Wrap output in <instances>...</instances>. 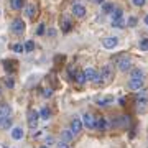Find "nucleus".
Listing matches in <instances>:
<instances>
[{
  "label": "nucleus",
  "mask_w": 148,
  "mask_h": 148,
  "mask_svg": "<svg viewBox=\"0 0 148 148\" xmlns=\"http://www.w3.org/2000/svg\"><path fill=\"white\" fill-rule=\"evenodd\" d=\"M140 51H148V38H143V40H140Z\"/></svg>",
  "instance_id": "c756f323"
},
{
  "label": "nucleus",
  "mask_w": 148,
  "mask_h": 148,
  "mask_svg": "<svg viewBox=\"0 0 148 148\" xmlns=\"http://www.w3.org/2000/svg\"><path fill=\"white\" fill-rule=\"evenodd\" d=\"M53 143H54V138L51 137V135H49V137H46V147H51Z\"/></svg>",
  "instance_id": "c9c22d12"
},
{
  "label": "nucleus",
  "mask_w": 148,
  "mask_h": 148,
  "mask_svg": "<svg viewBox=\"0 0 148 148\" xmlns=\"http://www.w3.org/2000/svg\"><path fill=\"white\" fill-rule=\"evenodd\" d=\"M61 28H63L64 33L71 32V28H73V21H71V18H68V16H63V20H61Z\"/></svg>",
  "instance_id": "2eb2a0df"
},
{
  "label": "nucleus",
  "mask_w": 148,
  "mask_h": 148,
  "mask_svg": "<svg viewBox=\"0 0 148 148\" xmlns=\"http://www.w3.org/2000/svg\"><path fill=\"white\" fill-rule=\"evenodd\" d=\"M101 79L102 81H109V79H112L114 77V73H112V66L110 64H104L102 66V69H101Z\"/></svg>",
  "instance_id": "7ed1b4c3"
},
{
  "label": "nucleus",
  "mask_w": 148,
  "mask_h": 148,
  "mask_svg": "<svg viewBox=\"0 0 148 148\" xmlns=\"http://www.w3.org/2000/svg\"><path fill=\"white\" fill-rule=\"evenodd\" d=\"M143 21H145V25H148V15L145 16V20H143Z\"/></svg>",
  "instance_id": "ea45409f"
},
{
  "label": "nucleus",
  "mask_w": 148,
  "mask_h": 148,
  "mask_svg": "<svg viewBox=\"0 0 148 148\" xmlns=\"http://www.w3.org/2000/svg\"><path fill=\"white\" fill-rule=\"evenodd\" d=\"M43 95H45V97H51V95H53V90H51L49 87H48V89L43 90Z\"/></svg>",
  "instance_id": "f704fd0d"
},
{
  "label": "nucleus",
  "mask_w": 148,
  "mask_h": 148,
  "mask_svg": "<svg viewBox=\"0 0 148 148\" xmlns=\"http://www.w3.org/2000/svg\"><path fill=\"white\" fill-rule=\"evenodd\" d=\"M95 102H97V106L106 107V106H109V104L114 102V97H112V95H101V97L95 99Z\"/></svg>",
  "instance_id": "9d476101"
},
{
  "label": "nucleus",
  "mask_w": 148,
  "mask_h": 148,
  "mask_svg": "<svg viewBox=\"0 0 148 148\" xmlns=\"http://www.w3.org/2000/svg\"><path fill=\"white\" fill-rule=\"evenodd\" d=\"M74 79H76V82H77V84H84L86 81V76H84V71H77V73H76V76H74Z\"/></svg>",
  "instance_id": "4be33fe9"
},
{
  "label": "nucleus",
  "mask_w": 148,
  "mask_h": 148,
  "mask_svg": "<svg viewBox=\"0 0 148 148\" xmlns=\"http://www.w3.org/2000/svg\"><path fill=\"white\" fill-rule=\"evenodd\" d=\"M127 27H130V28H135L138 25V20H137V16H128L127 20Z\"/></svg>",
  "instance_id": "a878e982"
},
{
  "label": "nucleus",
  "mask_w": 148,
  "mask_h": 148,
  "mask_svg": "<svg viewBox=\"0 0 148 148\" xmlns=\"http://www.w3.org/2000/svg\"><path fill=\"white\" fill-rule=\"evenodd\" d=\"M3 82H5V86L8 87V89H13V87H15V81L12 79L10 76H7V77H3Z\"/></svg>",
  "instance_id": "cd10ccee"
},
{
  "label": "nucleus",
  "mask_w": 148,
  "mask_h": 148,
  "mask_svg": "<svg viewBox=\"0 0 148 148\" xmlns=\"http://www.w3.org/2000/svg\"><path fill=\"white\" fill-rule=\"evenodd\" d=\"M127 25V21L123 20V16L122 18H115V20H112V27L114 28H122V27H125Z\"/></svg>",
  "instance_id": "5701e85b"
},
{
  "label": "nucleus",
  "mask_w": 148,
  "mask_h": 148,
  "mask_svg": "<svg viewBox=\"0 0 148 148\" xmlns=\"http://www.w3.org/2000/svg\"><path fill=\"white\" fill-rule=\"evenodd\" d=\"M128 86H130L132 90H140V89H143V79H130Z\"/></svg>",
  "instance_id": "dca6fc26"
},
{
  "label": "nucleus",
  "mask_w": 148,
  "mask_h": 148,
  "mask_svg": "<svg viewBox=\"0 0 148 148\" xmlns=\"http://www.w3.org/2000/svg\"><path fill=\"white\" fill-rule=\"evenodd\" d=\"M95 128L97 130H107L109 128V123H107V120L104 117H97L95 119Z\"/></svg>",
  "instance_id": "4468645a"
},
{
  "label": "nucleus",
  "mask_w": 148,
  "mask_h": 148,
  "mask_svg": "<svg viewBox=\"0 0 148 148\" xmlns=\"http://www.w3.org/2000/svg\"><path fill=\"white\" fill-rule=\"evenodd\" d=\"M10 30L15 33V35H23V33H25V21L21 20V18H15V20L12 21Z\"/></svg>",
  "instance_id": "f03ea898"
},
{
  "label": "nucleus",
  "mask_w": 148,
  "mask_h": 148,
  "mask_svg": "<svg viewBox=\"0 0 148 148\" xmlns=\"http://www.w3.org/2000/svg\"><path fill=\"white\" fill-rule=\"evenodd\" d=\"M46 35L48 36H56V30H54V28H48V32H46Z\"/></svg>",
  "instance_id": "72a5a7b5"
},
{
  "label": "nucleus",
  "mask_w": 148,
  "mask_h": 148,
  "mask_svg": "<svg viewBox=\"0 0 148 148\" xmlns=\"http://www.w3.org/2000/svg\"><path fill=\"white\" fill-rule=\"evenodd\" d=\"M12 49H13L15 53H21V51H25V46H23L21 43H13V45H12Z\"/></svg>",
  "instance_id": "c85d7f7f"
},
{
  "label": "nucleus",
  "mask_w": 148,
  "mask_h": 148,
  "mask_svg": "<svg viewBox=\"0 0 148 148\" xmlns=\"http://www.w3.org/2000/svg\"><path fill=\"white\" fill-rule=\"evenodd\" d=\"M38 120H40V112L35 110V109H30V110H28V115H27L28 127L32 128V130H35L36 125H38Z\"/></svg>",
  "instance_id": "f257e3e1"
},
{
  "label": "nucleus",
  "mask_w": 148,
  "mask_h": 148,
  "mask_svg": "<svg viewBox=\"0 0 148 148\" xmlns=\"http://www.w3.org/2000/svg\"><path fill=\"white\" fill-rule=\"evenodd\" d=\"M58 148H71V147H69V143H66V142L61 140V142L58 143Z\"/></svg>",
  "instance_id": "4c0bfd02"
},
{
  "label": "nucleus",
  "mask_w": 148,
  "mask_h": 148,
  "mask_svg": "<svg viewBox=\"0 0 148 148\" xmlns=\"http://www.w3.org/2000/svg\"><path fill=\"white\" fill-rule=\"evenodd\" d=\"M84 76H86L87 81H94L99 74H97V71H95L94 68H87V69H84Z\"/></svg>",
  "instance_id": "a211bd4d"
},
{
  "label": "nucleus",
  "mask_w": 148,
  "mask_h": 148,
  "mask_svg": "<svg viewBox=\"0 0 148 148\" xmlns=\"http://www.w3.org/2000/svg\"><path fill=\"white\" fill-rule=\"evenodd\" d=\"M23 46H25V51H27V53H30V51H33V49H35V41H32V40H30V41H27Z\"/></svg>",
  "instance_id": "2f4dec72"
},
{
  "label": "nucleus",
  "mask_w": 148,
  "mask_h": 148,
  "mask_svg": "<svg viewBox=\"0 0 148 148\" xmlns=\"http://www.w3.org/2000/svg\"><path fill=\"white\" fill-rule=\"evenodd\" d=\"M119 69H120L122 73H127V71H130V69H132V61H130V58L123 56V58L119 59Z\"/></svg>",
  "instance_id": "20e7f679"
},
{
  "label": "nucleus",
  "mask_w": 148,
  "mask_h": 148,
  "mask_svg": "<svg viewBox=\"0 0 148 148\" xmlns=\"http://www.w3.org/2000/svg\"><path fill=\"white\" fill-rule=\"evenodd\" d=\"M143 71L140 68H135V69H132L130 71V79H143Z\"/></svg>",
  "instance_id": "6ab92c4d"
},
{
  "label": "nucleus",
  "mask_w": 148,
  "mask_h": 148,
  "mask_svg": "<svg viewBox=\"0 0 148 148\" xmlns=\"http://www.w3.org/2000/svg\"><path fill=\"white\" fill-rule=\"evenodd\" d=\"M51 115H53V112L49 110L48 107H43L41 110H40V119H43V120H49Z\"/></svg>",
  "instance_id": "412c9836"
},
{
  "label": "nucleus",
  "mask_w": 148,
  "mask_h": 148,
  "mask_svg": "<svg viewBox=\"0 0 148 148\" xmlns=\"http://www.w3.org/2000/svg\"><path fill=\"white\" fill-rule=\"evenodd\" d=\"M12 127V119H5V120H0V128L3 130H8Z\"/></svg>",
  "instance_id": "bb28decb"
},
{
  "label": "nucleus",
  "mask_w": 148,
  "mask_h": 148,
  "mask_svg": "<svg viewBox=\"0 0 148 148\" xmlns=\"http://www.w3.org/2000/svg\"><path fill=\"white\" fill-rule=\"evenodd\" d=\"M25 15L28 16V18H35L36 16V12H38V8H36V5L35 3H28V5H25Z\"/></svg>",
  "instance_id": "9b49d317"
},
{
  "label": "nucleus",
  "mask_w": 148,
  "mask_h": 148,
  "mask_svg": "<svg viewBox=\"0 0 148 148\" xmlns=\"http://www.w3.org/2000/svg\"><path fill=\"white\" fill-rule=\"evenodd\" d=\"M73 138H74V135H73V132H71V130H64V132H63V142L69 143Z\"/></svg>",
  "instance_id": "393cba45"
},
{
  "label": "nucleus",
  "mask_w": 148,
  "mask_h": 148,
  "mask_svg": "<svg viewBox=\"0 0 148 148\" xmlns=\"http://www.w3.org/2000/svg\"><path fill=\"white\" fill-rule=\"evenodd\" d=\"M40 148H49V147H46V145H43V147H40Z\"/></svg>",
  "instance_id": "a19ab883"
},
{
  "label": "nucleus",
  "mask_w": 148,
  "mask_h": 148,
  "mask_svg": "<svg viewBox=\"0 0 148 148\" xmlns=\"http://www.w3.org/2000/svg\"><path fill=\"white\" fill-rule=\"evenodd\" d=\"M132 3L135 7H143L145 3H147V0H132Z\"/></svg>",
  "instance_id": "473e14b6"
},
{
  "label": "nucleus",
  "mask_w": 148,
  "mask_h": 148,
  "mask_svg": "<svg viewBox=\"0 0 148 148\" xmlns=\"http://www.w3.org/2000/svg\"><path fill=\"white\" fill-rule=\"evenodd\" d=\"M82 125H84V127H87L89 130L95 128V117L90 115V114H86V115L82 117Z\"/></svg>",
  "instance_id": "423d86ee"
},
{
  "label": "nucleus",
  "mask_w": 148,
  "mask_h": 148,
  "mask_svg": "<svg viewBox=\"0 0 148 148\" xmlns=\"http://www.w3.org/2000/svg\"><path fill=\"white\" fill-rule=\"evenodd\" d=\"M86 7L84 5H81V3H74L73 5V13L74 16H77V18H82V16L86 15Z\"/></svg>",
  "instance_id": "1a4fd4ad"
},
{
  "label": "nucleus",
  "mask_w": 148,
  "mask_h": 148,
  "mask_svg": "<svg viewBox=\"0 0 148 148\" xmlns=\"http://www.w3.org/2000/svg\"><path fill=\"white\" fill-rule=\"evenodd\" d=\"M43 33H45V23H41L36 30V35H43Z\"/></svg>",
  "instance_id": "e433bc0d"
},
{
  "label": "nucleus",
  "mask_w": 148,
  "mask_h": 148,
  "mask_svg": "<svg viewBox=\"0 0 148 148\" xmlns=\"http://www.w3.org/2000/svg\"><path fill=\"white\" fill-rule=\"evenodd\" d=\"M114 8H115V7H114V3H110V2H104V3H102V12H104V13H112Z\"/></svg>",
  "instance_id": "b1692460"
},
{
  "label": "nucleus",
  "mask_w": 148,
  "mask_h": 148,
  "mask_svg": "<svg viewBox=\"0 0 148 148\" xmlns=\"http://www.w3.org/2000/svg\"><path fill=\"white\" fill-rule=\"evenodd\" d=\"M92 2H94V3H104L106 0H92Z\"/></svg>",
  "instance_id": "58836bf2"
},
{
  "label": "nucleus",
  "mask_w": 148,
  "mask_h": 148,
  "mask_svg": "<svg viewBox=\"0 0 148 148\" xmlns=\"http://www.w3.org/2000/svg\"><path fill=\"white\" fill-rule=\"evenodd\" d=\"M15 61H12V59H5L3 61V69H5L7 73H8V76H12V74L16 71V66H15Z\"/></svg>",
  "instance_id": "ddd939ff"
},
{
  "label": "nucleus",
  "mask_w": 148,
  "mask_h": 148,
  "mask_svg": "<svg viewBox=\"0 0 148 148\" xmlns=\"http://www.w3.org/2000/svg\"><path fill=\"white\" fill-rule=\"evenodd\" d=\"M71 132H73V135H79L81 130H82V120L81 119H73L71 120V128H69Z\"/></svg>",
  "instance_id": "39448f33"
},
{
  "label": "nucleus",
  "mask_w": 148,
  "mask_h": 148,
  "mask_svg": "<svg viewBox=\"0 0 148 148\" xmlns=\"http://www.w3.org/2000/svg\"><path fill=\"white\" fill-rule=\"evenodd\" d=\"M10 7L13 10H21L25 8V0H10Z\"/></svg>",
  "instance_id": "aec40b11"
},
{
  "label": "nucleus",
  "mask_w": 148,
  "mask_h": 148,
  "mask_svg": "<svg viewBox=\"0 0 148 148\" xmlns=\"http://www.w3.org/2000/svg\"><path fill=\"white\" fill-rule=\"evenodd\" d=\"M122 8H114V12H112V20H115V18H122V15H123V13H122Z\"/></svg>",
  "instance_id": "7c9ffc66"
},
{
  "label": "nucleus",
  "mask_w": 148,
  "mask_h": 148,
  "mask_svg": "<svg viewBox=\"0 0 148 148\" xmlns=\"http://www.w3.org/2000/svg\"><path fill=\"white\" fill-rule=\"evenodd\" d=\"M23 135H25V132H23L21 127H13L12 128V138H13V140H21Z\"/></svg>",
  "instance_id": "f3484780"
},
{
  "label": "nucleus",
  "mask_w": 148,
  "mask_h": 148,
  "mask_svg": "<svg viewBox=\"0 0 148 148\" xmlns=\"http://www.w3.org/2000/svg\"><path fill=\"white\" fill-rule=\"evenodd\" d=\"M148 101V90L147 89H140V92L137 94V104L138 106H145Z\"/></svg>",
  "instance_id": "f8f14e48"
},
{
  "label": "nucleus",
  "mask_w": 148,
  "mask_h": 148,
  "mask_svg": "<svg viewBox=\"0 0 148 148\" xmlns=\"http://www.w3.org/2000/svg\"><path fill=\"white\" fill-rule=\"evenodd\" d=\"M10 115H12V107L8 104H2L0 106V120L10 119Z\"/></svg>",
  "instance_id": "6e6552de"
},
{
  "label": "nucleus",
  "mask_w": 148,
  "mask_h": 148,
  "mask_svg": "<svg viewBox=\"0 0 148 148\" xmlns=\"http://www.w3.org/2000/svg\"><path fill=\"white\" fill-rule=\"evenodd\" d=\"M102 45H104V48H107V49H114V48L119 45V40H117V36H106L104 41H102Z\"/></svg>",
  "instance_id": "0eeeda50"
},
{
  "label": "nucleus",
  "mask_w": 148,
  "mask_h": 148,
  "mask_svg": "<svg viewBox=\"0 0 148 148\" xmlns=\"http://www.w3.org/2000/svg\"><path fill=\"white\" fill-rule=\"evenodd\" d=\"M0 94H2V87H0Z\"/></svg>",
  "instance_id": "79ce46f5"
}]
</instances>
